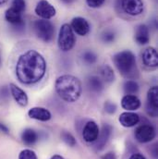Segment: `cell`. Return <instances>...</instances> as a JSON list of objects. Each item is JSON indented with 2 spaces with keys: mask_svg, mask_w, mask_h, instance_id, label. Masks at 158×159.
I'll return each instance as SVG.
<instances>
[{
  "mask_svg": "<svg viewBox=\"0 0 158 159\" xmlns=\"http://www.w3.org/2000/svg\"><path fill=\"white\" fill-rule=\"evenodd\" d=\"M134 135L139 143H146L156 138V129L152 125H142L135 129Z\"/></svg>",
  "mask_w": 158,
  "mask_h": 159,
  "instance_id": "cell-6",
  "label": "cell"
},
{
  "mask_svg": "<svg viewBox=\"0 0 158 159\" xmlns=\"http://www.w3.org/2000/svg\"><path fill=\"white\" fill-rule=\"evenodd\" d=\"M142 61L144 65L151 68H156L158 65L157 51L154 47L146 48L142 53Z\"/></svg>",
  "mask_w": 158,
  "mask_h": 159,
  "instance_id": "cell-13",
  "label": "cell"
},
{
  "mask_svg": "<svg viewBox=\"0 0 158 159\" xmlns=\"http://www.w3.org/2000/svg\"><path fill=\"white\" fill-rule=\"evenodd\" d=\"M55 88L56 93L66 102H76L81 94V83L79 80L72 75H62L58 77Z\"/></svg>",
  "mask_w": 158,
  "mask_h": 159,
  "instance_id": "cell-2",
  "label": "cell"
},
{
  "mask_svg": "<svg viewBox=\"0 0 158 159\" xmlns=\"http://www.w3.org/2000/svg\"><path fill=\"white\" fill-rule=\"evenodd\" d=\"M75 35L70 25L65 23L61 26L58 34V47L61 51L68 52L75 45Z\"/></svg>",
  "mask_w": 158,
  "mask_h": 159,
  "instance_id": "cell-4",
  "label": "cell"
},
{
  "mask_svg": "<svg viewBox=\"0 0 158 159\" xmlns=\"http://www.w3.org/2000/svg\"><path fill=\"white\" fill-rule=\"evenodd\" d=\"M21 140L27 145L34 144L38 140V134L32 129H26L21 133Z\"/></svg>",
  "mask_w": 158,
  "mask_h": 159,
  "instance_id": "cell-20",
  "label": "cell"
},
{
  "mask_svg": "<svg viewBox=\"0 0 158 159\" xmlns=\"http://www.w3.org/2000/svg\"><path fill=\"white\" fill-rule=\"evenodd\" d=\"M121 107L127 111H134L140 108L141 101L134 94H126L121 100Z\"/></svg>",
  "mask_w": 158,
  "mask_h": 159,
  "instance_id": "cell-14",
  "label": "cell"
},
{
  "mask_svg": "<svg viewBox=\"0 0 158 159\" xmlns=\"http://www.w3.org/2000/svg\"><path fill=\"white\" fill-rule=\"evenodd\" d=\"M5 18L7 20V21H8L9 23H11L14 26H17L19 28H23L24 26V22L21 17V13L18 10H16L15 8H13L12 7H9L6 13H5Z\"/></svg>",
  "mask_w": 158,
  "mask_h": 159,
  "instance_id": "cell-12",
  "label": "cell"
},
{
  "mask_svg": "<svg viewBox=\"0 0 158 159\" xmlns=\"http://www.w3.org/2000/svg\"><path fill=\"white\" fill-rule=\"evenodd\" d=\"M105 109H106V111L107 113L113 114V113H115L116 110H117V106H116L115 104L111 103V102H106V105H105Z\"/></svg>",
  "mask_w": 158,
  "mask_h": 159,
  "instance_id": "cell-30",
  "label": "cell"
},
{
  "mask_svg": "<svg viewBox=\"0 0 158 159\" xmlns=\"http://www.w3.org/2000/svg\"><path fill=\"white\" fill-rule=\"evenodd\" d=\"M113 61L123 76L128 78L135 76V73L137 72L136 57L132 52L129 50L121 51L114 56Z\"/></svg>",
  "mask_w": 158,
  "mask_h": 159,
  "instance_id": "cell-3",
  "label": "cell"
},
{
  "mask_svg": "<svg viewBox=\"0 0 158 159\" xmlns=\"http://www.w3.org/2000/svg\"><path fill=\"white\" fill-rule=\"evenodd\" d=\"M105 1L106 0H86L88 6L90 7H93V8L101 7L105 3Z\"/></svg>",
  "mask_w": 158,
  "mask_h": 159,
  "instance_id": "cell-29",
  "label": "cell"
},
{
  "mask_svg": "<svg viewBox=\"0 0 158 159\" xmlns=\"http://www.w3.org/2000/svg\"><path fill=\"white\" fill-rule=\"evenodd\" d=\"M122 9L130 16H138L143 11L142 0H122Z\"/></svg>",
  "mask_w": 158,
  "mask_h": 159,
  "instance_id": "cell-8",
  "label": "cell"
},
{
  "mask_svg": "<svg viewBox=\"0 0 158 159\" xmlns=\"http://www.w3.org/2000/svg\"><path fill=\"white\" fill-rule=\"evenodd\" d=\"M19 159H38L36 154L30 150V149H25L21 151L19 155Z\"/></svg>",
  "mask_w": 158,
  "mask_h": 159,
  "instance_id": "cell-26",
  "label": "cell"
},
{
  "mask_svg": "<svg viewBox=\"0 0 158 159\" xmlns=\"http://www.w3.org/2000/svg\"><path fill=\"white\" fill-rule=\"evenodd\" d=\"M51 159H64L61 156H58V155H56V156H54Z\"/></svg>",
  "mask_w": 158,
  "mask_h": 159,
  "instance_id": "cell-34",
  "label": "cell"
},
{
  "mask_svg": "<svg viewBox=\"0 0 158 159\" xmlns=\"http://www.w3.org/2000/svg\"><path fill=\"white\" fill-rule=\"evenodd\" d=\"M11 7L16 10L20 11V13H22L26 8V3L24 0H13Z\"/></svg>",
  "mask_w": 158,
  "mask_h": 159,
  "instance_id": "cell-27",
  "label": "cell"
},
{
  "mask_svg": "<svg viewBox=\"0 0 158 159\" xmlns=\"http://www.w3.org/2000/svg\"><path fill=\"white\" fill-rule=\"evenodd\" d=\"M101 75L103 79L105 80L106 82H112L115 80V73L112 68L108 65H104L101 70H100Z\"/></svg>",
  "mask_w": 158,
  "mask_h": 159,
  "instance_id": "cell-22",
  "label": "cell"
},
{
  "mask_svg": "<svg viewBox=\"0 0 158 159\" xmlns=\"http://www.w3.org/2000/svg\"><path fill=\"white\" fill-rule=\"evenodd\" d=\"M103 159H116V156L114 153H107Z\"/></svg>",
  "mask_w": 158,
  "mask_h": 159,
  "instance_id": "cell-32",
  "label": "cell"
},
{
  "mask_svg": "<svg viewBox=\"0 0 158 159\" xmlns=\"http://www.w3.org/2000/svg\"><path fill=\"white\" fill-rule=\"evenodd\" d=\"M135 40L140 44H146L150 41L149 29L146 25L141 24L137 27L135 33Z\"/></svg>",
  "mask_w": 158,
  "mask_h": 159,
  "instance_id": "cell-18",
  "label": "cell"
},
{
  "mask_svg": "<svg viewBox=\"0 0 158 159\" xmlns=\"http://www.w3.org/2000/svg\"><path fill=\"white\" fill-rule=\"evenodd\" d=\"M64 3H67V4H70V3H72V2H74L75 0H62Z\"/></svg>",
  "mask_w": 158,
  "mask_h": 159,
  "instance_id": "cell-35",
  "label": "cell"
},
{
  "mask_svg": "<svg viewBox=\"0 0 158 159\" xmlns=\"http://www.w3.org/2000/svg\"><path fill=\"white\" fill-rule=\"evenodd\" d=\"M124 91L127 94H135L139 91V84L135 80H127L124 83Z\"/></svg>",
  "mask_w": 158,
  "mask_h": 159,
  "instance_id": "cell-23",
  "label": "cell"
},
{
  "mask_svg": "<svg viewBox=\"0 0 158 159\" xmlns=\"http://www.w3.org/2000/svg\"><path fill=\"white\" fill-rule=\"evenodd\" d=\"M46 71V61L36 50L30 49L18 58L15 72L23 84H34L43 78Z\"/></svg>",
  "mask_w": 158,
  "mask_h": 159,
  "instance_id": "cell-1",
  "label": "cell"
},
{
  "mask_svg": "<svg viewBox=\"0 0 158 159\" xmlns=\"http://www.w3.org/2000/svg\"><path fill=\"white\" fill-rule=\"evenodd\" d=\"M115 34L113 32H110V31H106L102 35V40L105 42V43H112L114 40H115Z\"/></svg>",
  "mask_w": 158,
  "mask_h": 159,
  "instance_id": "cell-28",
  "label": "cell"
},
{
  "mask_svg": "<svg viewBox=\"0 0 158 159\" xmlns=\"http://www.w3.org/2000/svg\"><path fill=\"white\" fill-rule=\"evenodd\" d=\"M100 130L98 125L94 121H89L85 124L82 131V136L85 142L93 143L97 141Z\"/></svg>",
  "mask_w": 158,
  "mask_h": 159,
  "instance_id": "cell-10",
  "label": "cell"
},
{
  "mask_svg": "<svg viewBox=\"0 0 158 159\" xmlns=\"http://www.w3.org/2000/svg\"><path fill=\"white\" fill-rule=\"evenodd\" d=\"M34 32L37 35V37L42 41L48 43L51 42L54 38L55 34V27L47 20H39L34 22Z\"/></svg>",
  "mask_w": 158,
  "mask_h": 159,
  "instance_id": "cell-5",
  "label": "cell"
},
{
  "mask_svg": "<svg viewBox=\"0 0 158 159\" xmlns=\"http://www.w3.org/2000/svg\"><path fill=\"white\" fill-rule=\"evenodd\" d=\"M0 64H1V58H0Z\"/></svg>",
  "mask_w": 158,
  "mask_h": 159,
  "instance_id": "cell-37",
  "label": "cell"
},
{
  "mask_svg": "<svg viewBox=\"0 0 158 159\" xmlns=\"http://www.w3.org/2000/svg\"><path fill=\"white\" fill-rule=\"evenodd\" d=\"M7 2V0H0V6H2V5H4V4H6Z\"/></svg>",
  "mask_w": 158,
  "mask_h": 159,
  "instance_id": "cell-36",
  "label": "cell"
},
{
  "mask_svg": "<svg viewBox=\"0 0 158 159\" xmlns=\"http://www.w3.org/2000/svg\"><path fill=\"white\" fill-rule=\"evenodd\" d=\"M28 115L31 119L40 120V121H48L51 119V113L43 107H33L29 110Z\"/></svg>",
  "mask_w": 158,
  "mask_h": 159,
  "instance_id": "cell-17",
  "label": "cell"
},
{
  "mask_svg": "<svg viewBox=\"0 0 158 159\" xmlns=\"http://www.w3.org/2000/svg\"><path fill=\"white\" fill-rule=\"evenodd\" d=\"M146 110L148 115L156 118L158 113V88L153 86L147 93V104Z\"/></svg>",
  "mask_w": 158,
  "mask_h": 159,
  "instance_id": "cell-7",
  "label": "cell"
},
{
  "mask_svg": "<svg viewBox=\"0 0 158 159\" xmlns=\"http://www.w3.org/2000/svg\"><path fill=\"white\" fill-rule=\"evenodd\" d=\"M88 87L91 91L95 93H100L104 89V83L102 80L97 76H92L88 79L87 81Z\"/></svg>",
  "mask_w": 158,
  "mask_h": 159,
  "instance_id": "cell-21",
  "label": "cell"
},
{
  "mask_svg": "<svg viewBox=\"0 0 158 159\" xmlns=\"http://www.w3.org/2000/svg\"><path fill=\"white\" fill-rule=\"evenodd\" d=\"M111 131H112V129L109 125L106 124L103 126V129H102V131L101 133H99V136H98V142L96 143V148L98 150H101L104 148V146L106 145V143H107L109 137H110V134H111Z\"/></svg>",
  "mask_w": 158,
  "mask_h": 159,
  "instance_id": "cell-19",
  "label": "cell"
},
{
  "mask_svg": "<svg viewBox=\"0 0 158 159\" xmlns=\"http://www.w3.org/2000/svg\"><path fill=\"white\" fill-rule=\"evenodd\" d=\"M0 130L5 132V133H8V129L4 124H2V123H0Z\"/></svg>",
  "mask_w": 158,
  "mask_h": 159,
  "instance_id": "cell-33",
  "label": "cell"
},
{
  "mask_svg": "<svg viewBox=\"0 0 158 159\" xmlns=\"http://www.w3.org/2000/svg\"><path fill=\"white\" fill-rule=\"evenodd\" d=\"M35 13L43 20H49L56 15V8L48 1L40 0L36 5Z\"/></svg>",
  "mask_w": 158,
  "mask_h": 159,
  "instance_id": "cell-9",
  "label": "cell"
},
{
  "mask_svg": "<svg viewBox=\"0 0 158 159\" xmlns=\"http://www.w3.org/2000/svg\"><path fill=\"white\" fill-rule=\"evenodd\" d=\"M82 59H83V61L85 63L92 65V64H93V63L96 62L97 57H96V55L93 52H92V51H86L82 55Z\"/></svg>",
  "mask_w": 158,
  "mask_h": 159,
  "instance_id": "cell-24",
  "label": "cell"
},
{
  "mask_svg": "<svg viewBox=\"0 0 158 159\" xmlns=\"http://www.w3.org/2000/svg\"><path fill=\"white\" fill-rule=\"evenodd\" d=\"M129 159H145V157L141 154H133Z\"/></svg>",
  "mask_w": 158,
  "mask_h": 159,
  "instance_id": "cell-31",
  "label": "cell"
},
{
  "mask_svg": "<svg viewBox=\"0 0 158 159\" xmlns=\"http://www.w3.org/2000/svg\"><path fill=\"white\" fill-rule=\"evenodd\" d=\"M119 120L123 127L130 128V127H134L135 125H137L139 123L140 117L136 113L128 111V112H124V113L120 114Z\"/></svg>",
  "mask_w": 158,
  "mask_h": 159,
  "instance_id": "cell-16",
  "label": "cell"
},
{
  "mask_svg": "<svg viewBox=\"0 0 158 159\" xmlns=\"http://www.w3.org/2000/svg\"><path fill=\"white\" fill-rule=\"evenodd\" d=\"M70 27L73 32H75L78 35H80V36H84L88 34V33L90 32V25L88 21L84 18H81V17L74 18L71 21Z\"/></svg>",
  "mask_w": 158,
  "mask_h": 159,
  "instance_id": "cell-11",
  "label": "cell"
},
{
  "mask_svg": "<svg viewBox=\"0 0 158 159\" xmlns=\"http://www.w3.org/2000/svg\"><path fill=\"white\" fill-rule=\"evenodd\" d=\"M61 138L62 140L69 145V146H74L76 144V140L75 138L70 133V132H67V131H63L62 134H61Z\"/></svg>",
  "mask_w": 158,
  "mask_h": 159,
  "instance_id": "cell-25",
  "label": "cell"
},
{
  "mask_svg": "<svg viewBox=\"0 0 158 159\" xmlns=\"http://www.w3.org/2000/svg\"><path fill=\"white\" fill-rule=\"evenodd\" d=\"M9 88H10V93H11L14 100L20 107H26L28 105V96H27L26 93L20 87L15 85L14 83H10Z\"/></svg>",
  "mask_w": 158,
  "mask_h": 159,
  "instance_id": "cell-15",
  "label": "cell"
}]
</instances>
